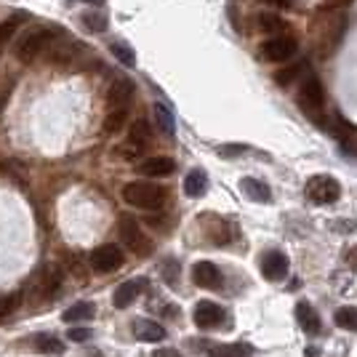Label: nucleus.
Returning <instances> with one entry per match:
<instances>
[{"mask_svg":"<svg viewBox=\"0 0 357 357\" xmlns=\"http://www.w3.org/2000/svg\"><path fill=\"white\" fill-rule=\"evenodd\" d=\"M243 149L245 147H222L219 152H222V155H238V152H243Z\"/></svg>","mask_w":357,"mask_h":357,"instance_id":"obj_34","label":"nucleus"},{"mask_svg":"<svg viewBox=\"0 0 357 357\" xmlns=\"http://www.w3.org/2000/svg\"><path fill=\"white\" fill-rule=\"evenodd\" d=\"M155 120H158V126H160V131L165 136H174L176 131V126H174V115H171V109L165 105H155Z\"/></svg>","mask_w":357,"mask_h":357,"instance_id":"obj_26","label":"nucleus"},{"mask_svg":"<svg viewBox=\"0 0 357 357\" xmlns=\"http://www.w3.org/2000/svg\"><path fill=\"white\" fill-rule=\"evenodd\" d=\"M344 261H347V264H349L352 269H357V245L347 248V253H344Z\"/></svg>","mask_w":357,"mask_h":357,"instance_id":"obj_30","label":"nucleus"},{"mask_svg":"<svg viewBox=\"0 0 357 357\" xmlns=\"http://www.w3.org/2000/svg\"><path fill=\"white\" fill-rule=\"evenodd\" d=\"M296 320H298V326H301V331H304V333H310V336L320 333V328H323L320 314L314 312L310 301H298L296 304Z\"/></svg>","mask_w":357,"mask_h":357,"instance_id":"obj_16","label":"nucleus"},{"mask_svg":"<svg viewBox=\"0 0 357 357\" xmlns=\"http://www.w3.org/2000/svg\"><path fill=\"white\" fill-rule=\"evenodd\" d=\"M54 38H56V30H54V27H35V30H30L19 43H16V59L24 61V64L32 59H38Z\"/></svg>","mask_w":357,"mask_h":357,"instance_id":"obj_3","label":"nucleus"},{"mask_svg":"<svg viewBox=\"0 0 357 357\" xmlns=\"http://www.w3.org/2000/svg\"><path fill=\"white\" fill-rule=\"evenodd\" d=\"M304 192L317 206H331V203H336L342 197V184L333 176H328V174H317V176H312L307 181Z\"/></svg>","mask_w":357,"mask_h":357,"instance_id":"obj_4","label":"nucleus"},{"mask_svg":"<svg viewBox=\"0 0 357 357\" xmlns=\"http://www.w3.org/2000/svg\"><path fill=\"white\" fill-rule=\"evenodd\" d=\"M89 261H91V269H93V272L107 275V272H115V269L123 267L126 256H123V251H120L118 245L105 243V245H99V248H93V251H91Z\"/></svg>","mask_w":357,"mask_h":357,"instance_id":"obj_6","label":"nucleus"},{"mask_svg":"<svg viewBox=\"0 0 357 357\" xmlns=\"http://www.w3.org/2000/svg\"><path fill=\"white\" fill-rule=\"evenodd\" d=\"M256 24H259V30H261V32H272V35H278L280 30H285V22H283V19H280L278 14H269V11L259 14Z\"/></svg>","mask_w":357,"mask_h":357,"instance_id":"obj_24","label":"nucleus"},{"mask_svg":"<svg viewBox=\"0 0 357 357\" xmlns=\"http://www.w3.org/2000/svg\"><path fill=\"white\" fill-rule=\"evenodd\" d=\"M165 278L168 283H176V261H165Z\"/></svg>","mask_w":357,"mask_h":357,"instance_id":"obj_31","label":"nucleus"},{"mask_svg":"<svg viewBox=\"0 0 357 357\" xmlns=\"http://www.w3.org/2000/svg\"><path fill=\"white\" fill-rule=\"evenodd\" d=\"M123 200L139 211H160L168 200V190L149 181H128L123 187Z\"/></svg>","mask_w":357,"mask_h":357,"instance_id":"obj_1","label":"nucleus"},{"mask_svg":"<svg viewBox=\"0 0 357 357\" xmlns=\"http://www.w3.org/2000/svg\"><path fill=\"white\" fill-rule=\"evenodd\" d=\"M136 171L147 178H163L176 171V163L171 158H165V155H158V158H144L142 163L136 165Z\"/></svg>","mask_w":357,"mask_h":357,"instance_id":"obj_12","label":"nucleus"},{"mask_svg":"<svg viewBox=\"0 0 357 357\" xmlns=\"http://www.w3.org/2000/svg\"><path fill=\"white\" fill-rule=\"evenodd\" d=\"M89 336H91V331L83 326H73L70 331H67V339H70V342H86Z\"/></svg>","mask_w":357,"mask_h":357,"instance_id":"obj_29","label":"nucleus"},{"mask_svg":"<svg viewBox=\"0 0 357 357\" xmlns=\"http://www.w3.org/2000/svg\"><path fill=\"white\" fill-rule=\"evenodd\" d=\"M296 38H291V35H275V38H269L267 43L261 45V56L267 61H288L296 56Z\"/></svg>","mask_w":357,"mask_h":357,"instance_id":"obj_7","label":"nucleus"},{"mask_svg":"<svg viewBox=\"0 0 357 357\" xmlns=\"http://www.w3.org/2000/svg\"><path fill=\"white\" fill-rule=\"evenodd\" d=\"M131 331L139 342H147V344H158L165 339V328L155 320H147V317H136L131 320Z\"/></svg>","mask_w":357,"mask_h":357,"instance_id":"obj_13","label":"nucleus"},{"mask_svg":"<svg viewBox=\"0 0 357 357\" xmlns=\"http://www.w3.org/2000/svg\"><path fill=\"white\" fill-rule=\"evenodd\" d=\"M109 51H112V56H115L120 64H126V67H134L136 64V54L126 43H112L109 45Z\"/></svg>","mask_w":357,"mask_h":357,"instance_id":"obj_27","label":"nucleus"},{"mask_svg":"<svg viewBox=\"0 0 357 357\" xmlns=\"http://www.w3.org/2000/svg\"><path fill=\"white\" fill-rule=\"evenodd\" d=\"M149 136H152V131H149L147 120H136L134 126L128 128V142H126L123 152H126V155H131V158L142 155L144 147L149 144Z\"/></svg>","mask_w":357,"mask_h":357,"instance_id":"obj_11","label":"nucleus"},{"mask_svg":"<svg viewBox=\"0 0 357 357\" xmlns=\"http://www.w3.org/2000/svg\"><path fill=\"white\" fill-rule=\"evenodd\" d=\"M192 280L200 288H219L222 285V269L213 261H197L192 267Z\"/></svg>","mask_w":357,"mask_h":357,"instance_id":"obj_14","label":"nucleus"},{"mask_svg":"<svg viewBox=\"0 0 357 357\" xmlns=\"http://www.w3.org/2000/svg\"><path fill=\"white\" fill-rule=\"evenodd\" d=\"M357 224L355 222H347V219H339V222H333V229H339V232H349V229H355Z\"/></svg>","mask_w":357,"mask_h":357,"instance_id":"obj_32","label":"nucleus"},{"mask_svg":"<svg viewBox=\"0 0 357 357\" xmlns=\"http://www.w3.org/2000/svg\"><path fill=\"white\" fill-rule=\"evenodd\" d=\"M152 357H178L176 349H158V352H152Z\"/></svg>","mask_w":357,"mask_h":357,"instance_id":"obj_33","label":"nucleus"},{"mask_svg":"<svg viewBox=\"0 0 357 357\" xmlns=\"http://www.w3.org/2000/svg\"><path fill=\"white\" fill-rule=\"evenodd\" d=\"M120 240L134 253H139V256H149V251H152V243L144 235L142 224L131 219V216H120Z\"/></svg>","mask_w":357,"mask_h":357,"instance_id":"obj_5","label":"nucleus"},{"mask_svg":"<svg viewBox=\"0 0 357 357\" xmlns=\"http://www.w3.org/2000/svg\"><path fill=\"white\" fill-rule=\"evenodd\" d=\"M86 3H91V6H96V3H105V0H86Z\"/></svg>","mask_w":357,"mask_h":357,"instance_id":"obj_36","label":"nucleus"},{"mask_svg":"<svg viewBox=\"0 0 357 357\" xmlns=\"http://www.w3.org/2000/svg\"><path fill=\"white\" fill-rule=\"evenodd\" d=\"M126 120H128V109H109V112L105 115V123H102L105 136L120 134V128L126 126Z\"/></svg>","mask_w":357,"mask_h":357,"instance_id":"obj_21","label":"nucleus"},{"mask_svg":"<svg viewBox=\"0 0 357 357\" xmlns=\"http://www.w3.org/2000/svg\"><path fill=\"white\" fill-rule=\"evenodd\" d=\"M261 275L269 283H278L288 275V259L280 251H267L261 256Z\"/></svg>","mask_w":357,"mask_h":357,"instance_id":"obj_10","label":"nucleus"},{"mask_svg":"<svg viewBox=\"0 0 357 357\" xmlns=\"http://www.w3.org/2000/svg\"><path fill=\"white\" fill-rule=\"evenodd\" d=\"M251 347L248 344H224V347H213L208 357H248Z\"/></svg>","mask_w":357,"mask_h":357,"instance_id":"obj_23","label":"nucleus"},{"mask_svg":"<svg viewBox=\"0 0 357 357\" xmlns=\"http://www.w3.org/2000/svg\"><path fill=\"white\" fill-rule=\"evenodd\" d=\"M83 24L91 27L93 32H105L107 30V16L105 14H96V11H89L83 16Z\"/></svg>","mask_w":357,"mask_h":357,"instance_id":"obj_28","label":"nucleus"},{"mask_svg":"<svg viewBox=\"0 0 357 357\" xmlns=\"http://www.w3.org/2000/svg\"><path fill=\"white\" fill-rule=\"evenodd\" d=\"M298 107L307 112L310 120L323 118L326 91H323V83H320L314 75H304V80H301V86H298Z\"/></svg>","mask_w":357,"mask_h":357,"instance_id":"obj_2","label":"nucleus"},{"mask_svg":"<svg viewBox=\"0 0 357 357\" xmlns=\"http://www.w3.org/2000/svg\"><path fill=\"white\" fill-rule=\"evenodd\" d=\"M0 310H3V301H0Z\"/></svg>","mask_w":357,"mask_h":357,"instance_id":"obj_37","label":"nucleus"},{"mask_svg":"<svg viewBox=\"0 0 357 357\" xmlns=\"http://www.w3.org/2000/svg\"><path fill=\"white\" fill-rule=\"evenodd\" d=\"M206 190H208V174L203 168H192L184 178V192L190 197H200V195H206Z\"/></svg>","mask_w":357,"mask_h":357,"instance_id":"obj_18","label":"nucleus"},{"mask_svg":"<svg viewBox=\"0 0 357 357\" xmlns=\"http://www.w3.org/2000/svg\"><path fill=\"white\" fill-rule=\"evenodd\" d=\"M144 288H147V280H144V278H134V280H126V283H120L118 288H115L112 304H115L118 310H126V307H131L136 298L144 294Z\"/></svg>","mask_w":357,"mask_h":357,"instance_id":"obj_9","label":"nucleus"},{"mask_svg":"<svg viewBox=\"0 0 357 357\" xmlns=\"http://www.w3.org/2000/svg\"><path fill=\"white\" fill-rule=\"evenodd\" d=\"M333 320L344 331H357V307H342V310H336Z\"/></svg>","mask_w":357,"mask_h":357,"instance_id":"obj_25","label":"nucleus"},{"mask_svg":"<svg viewBox=\"0 0 357 357\" xmlns=\"http://www.w3.org/2000/svg\"><path fill=\"white\" fill-rule=\"evenodd\" d=\"M35 347H38L43 355H61V352H64V344H61L54 333H38V336H35Z\"/></svg>","mask_w":357,"mask_h":357,"instance_id":"obj_22","label":"nucleus"},{"mask_svg":"<svg viewBox=\"0 0 357 357\" xmlns=\"http://www.w3.org/2000/svg\"><path fill=\"white\" fill-rule=\"evenodd\" d=\"M93 312H96V307H93L91 301H77V304H73L67 312L61 314V320L70 323V326H75V323H80V320H91Z\"/></svg>","mask_w":357,"mask_h":357,"instance_id":"obj_20","label":"nucleus"},{"mask_svg":"<svg viewBox=\"0 0 357 357\" xmlns=\"http://www.w3.org/2000/svg\"><path fill=\"white\" fill-rule=\"evenodd\" d=\"M304 355H307V357H320V352H317L314 347H307V349H304Z\"/></svg>","mask_w":357,"mask_h":357,"instance_id":"obj_35","label":"nucleus"},{"mask_svg":"<svg viewBox=\"0 0 357 357\" xmlns=\"http://www.w3.org/2000/svg\"><path fill=\"white\" fill-rule=\"evenodd\" d=\"M131 99H134V86L128 80H115L109 86V91H107V105H109V109H128Z\"/></svg>","mask_w":357,"mask_h":357,"instance_id":"obj_15","label":"nucleus"},{"mask_svg":"<svg viewBox=\"0 0 357 357\" xmlns=\"http://www.w3.org/2000/svg\"><path fill=\"white\" fill-rule=\"evenodd\" d=\"M192 320L197 328H203V331H211V328L222 326L224 320V310L216 304V301H197L195 304V312H192Z\"/></svg>","mask_w":357,"mask_h":357,"instance_id":"obj_8","label":"nucleus"},{"mask_svg":"<svg viewBox=\"0 0 357 357\" xmlns=\"http://www.w3.org/2000/svg\"><path fill=\"white\" fill-rule=\"evenodd\" d=\"M24 24V14H14L11 19H6V22H0V54L8 48V43L14 40L16 30Z\"/></svg>","mask_w":357,"mask_h":357,"instance_id":"obj_19","label":"nucleus"},{"mask_svg":"<svg viewBox=\"0 0 357 357\" xmlns=\"http://www.w3.org/2000/svg\"><path fill=\"white\" fill-rule=\"evenodd\" d=\"M240 190L248 195V200H253V203H269L272 200V190H269L261 178L245 176L240 181Z\"/></svg>","mask_w":357,"mask_h":357,"instance_id":"obj_17","label":"nucleus"}]
</instances>
